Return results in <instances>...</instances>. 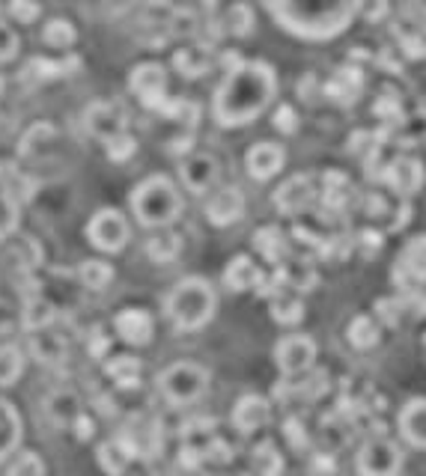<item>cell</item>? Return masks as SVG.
<instances>
[{"mask_svg": "<svg viewBox=\"0 0 426 476\" xmlns=\"http://www.w3.org/2000/svg\"><path fill=\"white\" fill-rule=\"evenodd\" d=\"M349 193H352V185H349L346 173L340 170H328L322 176V197H325V209L332 214H340L349 205Z\"/></svg>", "mask_w": 426, "mask_h": 476, "instance_id": "f1b7e54d", "label": "cell"}, {"mask_svg": "<svg viewBox=\"0 0 426 476\" xmlns=\"http://www.w3.org/2000/svg\"><path fill=\"white\" fill-rule=\"evenodd\" d=\"M72 429H74V438H78V441H90L93 431H95V423H93V417H87V414L81 411V414L74 417Z\"/></svg>", "mask_w": 426, "mask_h": 476, "instance_id": "db71d44e", "label": "cell"}, {"mask_svg": "<svg viewBox=\"0 0 426 476\" xmlns=\"http://www.w3.org/2000/svg\"><path fill=\"white\" fill-rule=\"evenodd\" d=\"M385 212V200L379 197V193H370L367 197V214H381Z\"/></svg>", "mask_w": 426, "mask_h": 476, "instance_id": "9f6ffc18", "label": "cell"}, {"mask_svg": "<svg viewBox=\"0 0 426 476\" xmlns=\"http://www.w3.org/2000/svg\"><path fill=\"white\" fill-rule=\"evenodd\" d=\"M274 209L281 214H302L313 203V182L311 176H292L274 191Z\"/></svg>", "mask_w": 426, "mask_h": 476, "instance_id": "ac0fdd59", "label": "cell"}, {"mask_svg": "<svg viewBox=\"0 0 426 476\" xmlns=\"http://www.w3.org/2000/svg\"><path fill=\"white\" fill-rule=\"evenodd\" d=\"M6 476H45V461L30 450L15 452V459H13V464H9Z\"/></svg>", "mask_w": 426, "mask_h": 476, "instance_id": "60d3db41", "label": "cell"}, {"mask_svg": "<svg viewBox=\"0 0 426 476\" xmlns=\"http://www.w3.org/2000/svg\"><path fill=\"white\" fill-rule=\"evenodd\" d=\"M423 345H426V333H423Z\"/></svg>", "mask_w": 426, "mask_h": 476, "instance_id": "6125c7cd", "label": "cell"}, {"mask_svg": "<svg viewBox=\"0 0 426 476\" xmlns=\"http://www.w3.org/2000/svg\"><path fill=\"white\" fill-rule=\"evenodd\" d=\"M104 372H108V378L120 391H134V387H141L144 363L132 354H116L104 363Z\"/></svg>", "mask_w": 426, "mask_h": 476, "instance_id": "d4e9b609", "label": "cell"}, {"mask_svg": "<svg viewBox=\"0 0 426 476\" xmlns=\"http://www.w3.org/2000/svg\"><path fill=\"white\" fill-rule=\"evenodd\" d=\"M15 324H21V310H15L13 304H9V301L0 298V337L13 331Z\"/></svg>", "mask_w": 426, "mask_h": 476, "instance_id": "681fc988", "label": "cell"}, {"mask_svg": "<svg viewBox=\"0 0 426 476\" xmlns=\"http://www.w3.org/2000/svg\"><path fill=\"white\" fill-rule=\"evenodd\" d=\"M179 251H183V238L176 233H170L167 226L146 242V256L153 259V263H173Z\"/></svg>", "mask_w": 426, "mask_h": 476, "instance_id": "d6a6232c", "label": "cell"}, {"mask_svg": "<svg viewBox=\"0 0 426 476\" xmlns=\"http://www.w3.org/2000/svg\"><path fill=\"white\" fill-rule=\"evenodd\" d=\"M400 431L414 447H426V399H411L400 411Z\"/></svg>", "mask_w": 426, "mask_h": 476, "instance_id": "484cf974", "label": "cell"}, {"mask_svg": "<svg viewBox=\"0 0 426 476\" xmlns=\"http://www.w3.org/2000/svg\"><path fill=\"white\" fill-rule=\"evenodd\" d=\"M90 354L93 357H99V361H102V357H108V349H111V337H108V333H104V328H93L90 331Z\"/></svg>", "mask_w": 426, "mask_h": 476, "instance_id": "f907efd6", "label": "cell"}, {"mask_svg": "<svg viewBox=\"0 0 426 476\" xmlns=\"http://www.w3.org/2000/svg\"><path fill=\"white\" fill-rule=\"evenodd\" d=\"M358 247H361V253H364V256H372L381 247V233L379 230H361Z\"/></svg>", "mask_w": 426, "mask_h": 476, "instance_id": "f5cc1de1", "label": "cell"}, {"mask_svg": "<svg viewBox=\"0 0 426 476\" xmlns=\"http://www.w3.org/2000/svg\"><path fill=\"white\" fill-rule=\"evenodd\" d=\"M0 95H4V78H0Z\"/></svg>", "mask_w": 426, "mask_h": 476, "instance_id": "94428289", "label": "cell"}, {"mask_svg": "<svg viewBox=\"0 0 426 476\" xmlns=\"http://www.w3.org/2000/svg\"><path fill=\"white\" fill-rule=\"evenodd\" d=\"M149 6H162V4H167V0H146Z\"/></svg>", "mask_w": 426, "mask_h": 476, "instance_id": "91938a15", "label": "cell"}, {"mask_svg": "<svg viewBox=\"0 0 426 476\" xmlns=\"http://www.w3.org/2000/svg\"><path fill=\"white\" fill-rule=\"evenodd\" d=\"M400 316H402V301L400 298H379L376 301V319L381 324L393 328V324H400Z\"/></svg>", "mask_w": 426, "mask_h": 476, "instance_id": "ee69618b", "label": "cell"}, {"mask_svg": "<svg viewBox=\"0 0 426 476\" xmlns=\"http://www.w3.org/2000/svg\"><path fill=\"white\" fill-rule=\"evenodd\" d=\"M87 238L95 251L120 253L129 244V223L116 209H99L87 223Z\"/></svg>", "mask_w": 426, "mask_h": 476, "instance_id": "9c48e42d", "label": "cell"}, {"mask_svg": "<svg viewBox=\"0 0 426 476\" xmlns=\"http://www.w3.org/2000/svg\"><path fill=\"white\" fill-rule=\"evenodd\" d=\"M125 476H158L153 468H137V471H132V473H125Z\"/></svg>", "mask_w": 426, "mask_h": 476, "instance_id": "680465c9", "label": "cell"}, {"mask_svg": "<svg viewBox=\"0 0 426 476\" xmlns=\"http://www.w3.org/2000/svg\"><path fill=\"white\" fill-rule=\"evenodd\" d=\"M25 372V354L15 345H0V387L15 384Z\"/></svg>", "mask_w": 426, "mask_h": 476, "instance_id": "8d00e7d4", "label": "cell"}, {"mask_svg": "<svg viewBox=\"0 0 426 476\" xmlns=\"http://www.w3.org/2000/svg\"><path fill=\"white\" fill-rule=\"evenodd\" d=\"M116 441H120V447L129 452V459L134 461H149L155 459L158 452L164 450V431L158 423H137V426H129L123 429L120 435H116Z\"/></svg>", "mask_w": 426, "mask_h": 476, "instance_id": "8fae6325", "label": "cell"}, {"mask_svg": "<svg viewBox=\"0 0 426 476\" xmlns=\"http://www.w3.org/2000/svg\"><path fill=\"white\" fill-rule=\"evenodd\" d=\"M272 423V402L257 393H244L236 405H233V426L239 435H253L257 429H265Z\"/></svg>", "mask_w": 426, "mask_h": 476, "instance_id": "5bb4252c", "label": "cell"}, {"mask_svg": "<svg viewBox=\"0 0 426 476\" xmlns=\"http://www.w3.org/2000/svg\"><path fill=\"white\" fill-rule=\"evenodd\" d=\"M95 461H99V468L108 476H125V473H129V464H132L129 452L120 447V441H116V438L102 443L99 452H95Z\"/></svg>", "mask_w": 426, "mask_h": 476, "instance_id": "1f68e13d", "label": "cell"}, {"mask_svg": "<svg viewBox=\"0 0 426 476\" xmlns=\"http://www.w3.org/2000/svg\"><path fill=\"white\" fill-rule=\"evenodd\" d=\"M218 307L215 289L203 277H185L167 292L164 312L176 331H200L212 322Z\"/></svg>", "mask_w": 426, "mask_h": 476, "instance_id": "3957f363", "label": "cell"}, {"mask_svg": "<svg viewBox=\"0 0 426 476\" xmlns=\"http://www.w3.org/2000/svg\"><path fill=\"white\" fill-rule=\"evenodd\" d=\"M283 435H286V441H290V447H295V450H304V447H307L304 420L290 417V420H286V426H283Z\"/></svg>", "mask_w": 426, "mask_h": 476, "instance_id": "c3c4849f", "label": "cell"}, {"mask_svg": "<svg viewBox=\"0 0 426 476\" xmlns=\"http://www.w3.org/2000/svg\"><path fill=\"white\" fill-rule=\"evenodd\" d=\"M272 123H274V128H278L281 134H295L298 125H302V119H298V114H295L292 104H281L278 111H274Z\"/></svg>", "mask_w": 426, "mask_h": 476, "instance_id": "f6af8a7d", "label": "cell"}, {"mask_svg": "<svg viewBox=\"0 0 426 476\" xmlns=\"http://www.w3.org/2000/svg\"><path fill=\"white\" fill-rule=\"evenodd\" d=\"M57 319V310L51 301H45L42 295H30L25 301V307H21V328L25 331H42V328H51Z\"/></svg>", "mask_w": 426, "mask_h": 476, "instance_id": "83f0119b", "label": "cell"}, {"mask_svg": "<svg viewBox=\"0 0 426 476\" xmlns=\"http://www.w3.org/2000/svg\"><path fill=\"white\" fill-rule=\"evenodd\" d=\"M251 464H253V471H257V476H281L283 473V456L272 441H263L260 447L253 450Z\"/></svg>", "mask_w": 426, "mask_h": 476, "instance_id": "e575fe53", "label": "cell"}, {"mask_svg": "<svg viewBox=\"0 0 426 476\" xmlns=\"http://www.w3.org/2000/svg\"><path fill=\"white\" fill-rule=\"evenodd\" d=\"M361 15L367 21H381L388 15V0H361Z\"/></svg>", "mask_w": 426, "mask_h": 476, "instance_id": "816d5d0a", "label": "cell"}, {"mask_svg": "<svg viewBox=\"0 0 426 476\" xmlns=\"http://www.w3.org/2000/svg\"><path fill=\"white\" fill-rule=\"evenodd\" d=\"M409 218H411V209H409V205H400L397 218H393V230H402V226L409 223Z\"/></svg>", "mask_w": 426, "mask_h": 476, "instance_id": "6f0895ef", "label": "cell"}, {"mask_svg": "<svg viewBox=\"0 0 426 476\" xmlns=\"http://www.w3.org/2000/svg\"><path fill=\"white\" fill-rule=\"evenodd\" d=\"M227 27L233 36H251L253 27H257V18H253V9L248 4H233L227 9Z\"/></svg>", "mask_w": 426, "mask_h": 476, "instance_id": "ab89813d", "label": "cell"}, {"mask_svg": "<svg viewBox=\"0 0 426 476\" xmlns=\"http://www.w3.org/2000/svg\"><path fill=\"white\" fill-rule=\"evenodd\" d=\"M286 161V153L272 144V140H263V144H253L244 155V167H248V176L257 179V182H269L272 176H278L281 167Z\"/></svg>", "mask_w": 426, "mask_h": 476, "instance_id": "e0dca14e", "label": "cell"}, {"mask_svg": "<svg viewBox=\"0 0 426 476\" xmlns=\"http://www.w3.org/2000/svg\"><path fill=\"white\" fill-rule=\"evenodd\" d=\"M244 214V193L239 188H221L212 193L206 205V218L215 226H230Z\"/></svg>", "mask_w": 426, "mask_h": 476, "instance_id": "d6986e66", "label": "cell"}, {"mask_svg": "<svg viewBox=\"0 0 426 476\" xmlns=\"http://www.w3.org/2000/svg\"><path fill=\"white\" fill-rule=\"evenodd\" d=\"M18 443H21V417L6 399H0V461L15 456Z\"/></svg>", "mask_w": 426, "mask_h": 476, "instance_id": "4316f807", "label": "cell"}, {"mask_svg": "<svg viewBox=\"0 0 426 476\" xmlns=\"http://www.w3.org/2000/svg\"><path fill=\"white\" fill-rule=\"evenodd\" d=\"M272 319L278 324H298L304 319V304L295 295H274L272 298Z\"/></svg>", "mask_w": 426, "mask_h": 476, "instance_id": "74e56055", "label": "cell"}, {"mask_svg": "<svg viewBox=\"0 0 426 476\" xmlns=\"http://www.w3.org/2000/svg\"><path fill=\"white\" fill-rule=\"evenodd\" d=\"M81 69V57H69V60H51V57H34L21 69V81L25 84H42V81H54L63 74H72Z\"/></svg>", "mask_w": 426, "mask_h": 476, "instance_id": "ffe728a7", "label": "cell"}, {"mask_svg": "<svg viewBox=\"0 0 426 476\" xmlns=\"http://www.w3.org/2000/svg\"><path fill=\"white\" fill-rule=\"evenodd\" d=\"M173 66L183 72L185 78H203L212 69V63H209V54L203 45H185L173 54Z\"/></svg>", "mask_w": 426, "mask_h": 476, "instance_id": "4dcf8cb0", "label": "cell"}, {"mask_svg": "<svg viewBox=\"0 0 426 476\" xmlns=\"http://www.w3.org/2000/svg\"><path fill=\"white\" fill-rule=\"evenodd\" d=\"M78 280L87 289H108L114 280V268L104 259H87L78 265Z\"/></svg>", "mask_w": 426, "mask_h": 476, "instance_id": "d590c367", "label": "cell"}, {"mask_svg": "<svg viewBox=\"0 0 426 476\" xmlns=\"http://www.w3.org/2000/svg\"><path fill=\"white\" fill-rule=\"evenodd\" d=\"M400 45H402V51H406V57H411V60L426 57V30H411V34H402Z\"/></svg>", "mask_w": 426, "mask_h": 476, "instance_id": "bcb514c9", "label": "cell"}, {"mask_svg": "<svg viewBox=\"0 0 426 476\" xmlns=\"http://www.w3.org/2000/svg\"><path fill=\"white\" fill-rule=\"evenodd\" d=\"M87 132L102 144H108V140L129 132V114L116 102H95L87 107Z\"/></svg>", "mask_w": 426, "mask_h": 476, "instance_id": "7c38bea8", "label": "cell"}, {"mask_svg": "<svg viewBox=\"0 0 426 476\" xmlns=\"http://www.w3.org/2000/svg\"><path fill=\"white\" fill-rule=\"evenodd\" d=\"M30 352H34L36 361L45 366H60L66 361V342H63L60 333H54L51 328L30 333Z\"/></svg>", "mask_w": 426, "mask_h": 476, "instance_id": "7402d4cb", "label": "cell"}, {"mask_svg": "<svg viewBox=\"0 0 426 476\" xmlns=\"http://www.w3.org/2000/svg\"><path fill=\"white\" fill-rule=\"evenodd\" d=\"M209 391V370L200 363L179 361L170 363L167 370L158 375V393H162L170 405H191L197 399H203Z\"/></svg>", "mask_w": 426, "mask_h": 476, "instance_id": "8992f818", "label": "cell"}, {"mask_svg": "<svg viewBox=\"0 0 426 476\" xmlns=\"http://www.w3.org/2000/svg\"><path fill=\"white\" fill-rule=\"evenodd\" d=\"M361 90H364V74H361L358 66H343L337 69V74L325 84V95L337 104H355Z\"/></svg>", "mask_w": 426, "mask_h": 476, "instance_id": "44dd1931", "label": "cell"}, {"mask_svg": "<svg viewBox=\"0 0 426 476\" xmlns=\"http://www.w3.org/2000/svg\"><path fill=\"white\" fill-rule=\"evenodd\" d=\"M274 21L298 39L325 42L352 25L361 0H265Z\"/></svg>", "mask_w": 426, "mask_h": 476, "instance_id": "7a4b0ae2", "label": "cell"}, {"mask_svg": "<svg viewBox=\"0 0 426 476\" xmlns=\"http://www.w3.org/2000/svg\"><path fill=\"white\" fill-rule=\"evenodd\" d=\"M263 280V272L257 268L251 256H236L230 259L227 268H223V283L233 292H248V289H257Z\"/></svg>", "mask_w": 426, "mask_h": 476, "instance_id": "603a6c76", "label": "cell"}, {"mask_svg": "<svg viewBox=\"0 0 426 476\" xmlns=\"http://www.w3.org/2000/svg\"><path fill=\"white\" fill-rule=\"evenodd\" d=\"M379 179L400 197H411L423 185V167L414 158H397L379 173Z\"/></svg>", "mask_w": 426, "mask_h": 476, "instance_id": "2e32d148", "label": "cell"}, {"mask_svg": "<svg viewBox=\"0 0 426 476\" xmlns=\"http://www.w3.org/2000/svg\"><path fill=\"white\" fill-rule=\"evenodd\" d=\"M274 363L286 378L307 375L316 363V342L304 333H290L274 345Z\"/></svg>", "mask_w": 426, "mask_h": 476, "instance_id": "30bf717a", "label": "cell"}, {"mask_svg": "<svg viewBox=\"0 0 426 476\" xmlns=\"http://www.w3.org/2000/svg\"><path fill=\"white\" fill-rule=\"evenodd\" d=\"M42 39H45L51 48H69L74 45V39H78V30H74V25L66 18H51L45 30H42Z\"/></svg>", "mask_w": 426, "mask_h": 476, "instance_id": "f35d334b", "label": "cell"}, {"mask_svg": "<svg viewBox=\"0 0 426 476\" xmlns=\"http://www.w3.org/2000/svg\"><path fill=\"white\" fill-rule=\"evenodd\" d=\"M349 342L355 345V349L361 352H367L372 349V345H379V337H381V331H379V319H372V316H355L352 322H349Z\"/></svg>", "mask_w": 426, "mask_h": 476, "instance_id": "836d02e7", "label": "cell"}, {"mask_svg": "<svg viewBox=\"0 0 426 476\" xmlns=\"http://www.w3.org/2000/svg\"><path fill=\"white\" fill-rule=\"evenodd\" d=\"M18 57V36L15 30L0 21V63H13Z\"/></svg>", "mask_w": 426, "mask_h": 476, "instance_id": "7dc6e473", "label": "cell"}, {"mask_svg": "<svg viewBox=\"0 0 426 476\" xmlns=\"http://www.w3.org/2000/svg\"><path fill=\"white\" fill-rule=\"evenodd\" d=\"M129 86L137 99L149 111L162 114L167 119H197V107L183 99H170L167 95V72L158 63H141L129 74Z\"/></svg>", "mask_w": 426, "mask_h": 476, "instance_id": "5b68a950", "label": "cell"}, {"mask_svg": "<svg viewBox=\"0 0 426 476\" xmlns=\"http://www.w3.org/2000/svg\"><path fill=\"white\" fill-rule=\"evenodd\" d=\"M218 176H221L218 161L206 153H191L179 161V179L185 182L191 193H206L209 188H215Z\"/></svg>", "mask_w": 426, "mask_h": 476, "instance_id": "4fadbf2b", "label": "cell"}, {"mask_svg": "<svg viewBox=\"0 0 426 476\" xmlns=\"http://www.w3.org/2000/svg\"><path fill=\"white\" fill-rule=\"evenodd\" d=\"M108 155H111V161H116V164H123V161H129L132 155H134V149H137V140L125 132V134H120V137H114V140H108Z\"/></svg>", "mask_w": 426, "mask_h": 476, "instance_id": "b9f144b4", "label": "cell"}, {"mask_svg": "<svg viewBox=\"0 0 426 476\" xmlns=\"http://www.w3.org/2000/svg\"><path fill=\"white\" fill-rule=\"evenodd\" d=\"M274 90H278V74H274L269 63H239L236 69L227 72V78L218 86L215 99H212V116L223 128L248 125L274 102Z\"/></svg>", "mask_w": 426, "mask_h": 476, "instance_id": "6da1fadb", "label": "cell"}, {"mask_svg": "<svg viewBox=\"0 0 426 476\" xmlns=\"http://www.w3.org/2000/svg\"><path fill=\"white\" fill-rule=\"evenodd\" d=\"M253 247L269 265H281L290 259V242L278 226H263V230L253 233Z\"/></svg>", "mask_w": 426, "mask_h": 476, "instance_id": "cb8c5ba5", "label": "cell"}, {"mask_svg": "<svg viewBox=\"0 0 426 476\" xmlns=\"http://www.w3.org/2000/svg\"><path fill=\"white\" fill-rule=\"evenodd\" d=\"M402 468L400 443L388 435H370L358 450V473L361 476H397Z\"/></svg>", "mask_w": 426, "mask_h": 476, "instance_id": "52a82bcc", "label": "cell"}, {"mask_svg": "<svg viewBox=\"0 0 426 476\" xmlns=\"http://www.w3.org/2000/svg\"><path fill=\"white\" fill-rule=\"evenodd\" d=\"M129 203L137 223L149 226V230H164L183 212V197L167 176H149L146 182H141L132 191Z\"/></svg>", "mask_w": 426, "mask_h": 476, "instance_id": "277c9868", "label": "cell"}, {"mask_svg": "<svg viewBox=\"0 0 426 476\" xmlns=\"http://www.w3.org/2000/svg\"><path fill=\"white\" fill-rule=\"evenodd\" d=\"M45 411H48V417L54 420L57 426L72 429L74 417L81 414V402H78V396H74L72 391H57V393H51V396H48Z\"/></svg>", "mask_w": 426, "mask_h": 476, "instance_id": "f546056e", "label": "cell"}, {"mask_svg": "<svg viewBox=\"0 0 426 476\" xmlns=\"http://www.w3.org/2000/svg\"><path fill=\"white\" fill-rule=\"evenodd\" d=\"M114 331L116 337L129 345H146L153 342V333H155V322L149 316L146 310H137V307H125L114 316Z\"/></svg>", "mask_w": 426, "mask_h": 476, "instance_id": "9a60e30c", "label": "cell"}, {"mask_svg": "<svg viewBox=\"0 0 426 476\" xmlns=\"http://www.w3.org/2000/svg\"><path fill=\"white\" fill-rule=\"evenodd\" d=\"M6 9L15 21H21V25H34V21L42 15V6L36 4V0H9Z\"/></svg>", "mask_w": 426, "mask_h": 476, "instance_id": "7bdbcfd3", "label": "cell"}, {"mask_svg": "<svg viewBox=\"0 0 426 476\" xmlns=\"http://www.w3.org/2000/svg\"><path fill=\"white\" fill-rule=\"evenodd\" d=\"M393 283L406 295L409 301H414L426 286V235L411 238V242L402 247L400 259L393 263Z\"/></svg>", "mask_w": 426, "mask_h": 476, "instance_id": "ba28073f", "label": "cell"}, {"mask_svg": "<svg viewBox=\"0 0 426 476\" xmlns=\"http://www.w3.org/2000/svg\"><path fill=\"white\" fill-rule=\"evenodd\" d=\"M104 4V9H108L111 15H120V13H125V9L132 6V0H102Z\"/></svg>", "mask_w": 426, "mask_h": 476, "instance_id": "11a10c76", "label": "cell"}]
</instances>
